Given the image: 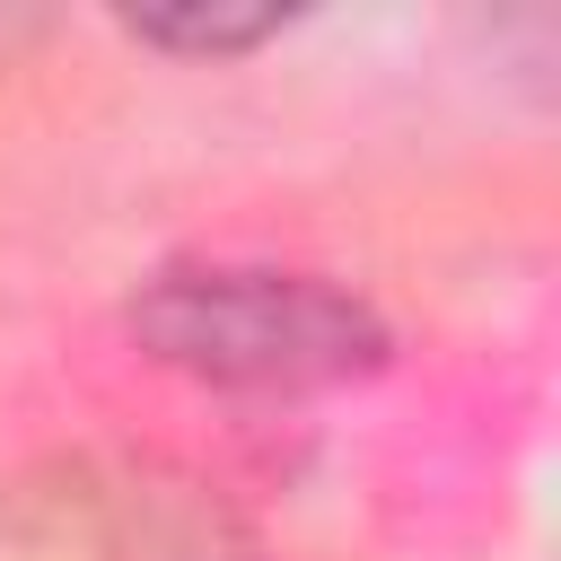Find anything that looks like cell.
<instances>
[{
  "instance_id": "1",
  "label": "cell",
  "mask_w": 561,
  "mask_h": 561,
  "mask_svg": "<svg viewBox=\"0 0 561 561\" xmlns=\"http://www.w3.org/2000/svg\"><path fill=\"white\" fill-rule=\"evenodd\" d=\"M140 351L202 386L237 394H316L386 368V316L324 280V272H280V263H175L140 280L131 298Z\"/></svg>"
},
{
  "instance_id": "2",
  "label": "cell",
  "mask_w": 561,
  "mask_h": 561,
  "mask_svg": "<svg viewBox=\"0 0 561 561\" xmlns=\"http://www.w3.org/2000/svg\"><path fill=\"white\" fill-rule=\"evenodd\" d=\"M289 26L280 0H140L123 9V35L158 44V53H184V61H228V53H254Z\"/></svg>"
}]
</instances>
